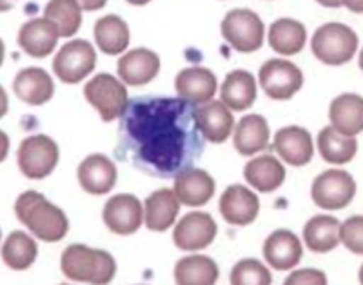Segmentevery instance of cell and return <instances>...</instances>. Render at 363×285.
Returning <instances> with one entry per match:
<instances>
[{
  "label": "cell",
  "mask_w": 363,
  "mask_h": 285,
  "mask_svg": "<svg viewBox=\"0 0 363 285\" xmlns=\"http://www.w3.org/2000/svg\"><path fill=\"white\" fill-rule=\"evenodd\" d=\"M356 189V180L351 173L343 169H329L314 178L311 196L313 202L325 211H338L354 200Z\"/></svg>",
  "instance_id": "cell-9"
},
{
  "label": "cell",
  "mask_w": 363,
  "mask_h": 285,
  "mask_svg": "<svg viewBox=\"0 0 363 285\" xmlns=\"http://www.w3.org/2000/svg\"><path fill=\"white\" fill-rule=\"evenodd\" d=\"M284 285H329V281L320 269H298L287 276Z\"/></svg>",
  "instance_id": "cell-37"
},
{
  "label": "cell",
  "mask_w": 363,
  "mask_h": 285,
  "mask_svg": "<svg viewBox=\"0 0 363 285\" xmlns=\"http://www.w3.org/2000/svg\"><path fill=\"white\" fill-rule=\"evenodd\" d=\"M267 40L272 51L281 57H293L306 48L307 29L294 18H278L269 28Z\"/></svg>",
  "instance_id": "cell-28"
},
{
  "label": "cell",
  "mask_w": 363,
  "mask_h": 285,
  "mask_svg": "<svg viewBox=\"0 0 363 285\" xmlns=\"http://www.w3.org/2000/svg\"><path fill=\"white\" fill-rule=\"evenodd\" d=\"M102 218L115 235H133L144 223V206L135 194H115L104 206Z\"/></svg>",
  "instance_id": "cell-11"
},
{
  "label": "cell",
  "mask_w": 363,
  "mask_h": 285,
  "mask_svg": "<svg viewBox=\"0 0 363 285\" xmlns=\"http://www.w3.org/2000/svg\"><path fill=\"white\" fill-rule=\"evenodd\" d=\"M196 106L178 99H136L129 102L116 153L151 177L169 178L193 167L203 151Z\"/></svg>",
  "instance_id": "cell-1"
},
{
  "label": "cell",
  "mask_w": 363,
  "mask_h": 285,
  "mask_svg": "<svg viewBox=\"0 0 363 285\" xmlns=\"http://www.w3.org/2000/svg\"><path fill=\"white\" fill-rule=\"evenodd\" d=\"M233 138H235V147L240 155L252 157L269 147L271 128L262 115H247L236 124Z\"/></svg>",
  "instance_id": "cell-25"
},
{
  "label": "cell",
  "mask_w": 363,
  "mask_h": 285,
  "mask_svg": "<svg viewBox=\"0 0 363 285\" xmlns=\"http://www.w3.org/2000/svg\"><path fill=\"white\" fill-rule=\"evenodd\" d=\"M60 269L73 281L91 285H108L116 274V262L108 251L73 244L62 252Z\"/></svg>",
  "instance_id": "cell-3"
},
{
  "label": "cell",
  "mask_w": 363,
  "mask_h": 285,
  "mask_svg": "<svg viewBox=\"0 0 363 285\" xmlns=\"http://www.w3.org/2000/svg\"><path fill=\"white\" fill-rule=\"evenodd\" d=\"M13 91L28 106H44L53 99L55 82L42 67H24L13 80Z\"/></svg>",
  "instance_id": "cell-22"
},
{
  "label": "cell",
  "mask_w": 363,
  "mask_h": 285,
  "mask_svg": "<svg viewBox=\"0 0 363 285\" xmlns=\"http://www.w3.org/2000/svg\"><path fill=\"white\" fill-rule=\"evenodd\" d=\"M330 125L343 135L356 137L363 131V96L356 93H342L330 102Z\"/></svg>",
  "instance_id": "cell-26"
},
{
  "label": "cell",
  "mask_w": 363,
  "mask_h": 285,
  "mask_svg": "<svg viewBox=\"0 0 363 285\" xmlns=\"http://www.w3.org/2000/svg\"><path fill=\"white\" fill-rule=\"evenodd\" d=\"M215 189V178L211 177L206 169H200V167H187V169L180 171L174 177L173 191L177 193L182 206H206L213 199Z\"/></svg>",
  "instance_id": "cell-18"
},
{
  "label": "cell",
  "mask_w": 363,
  "mask_h": 285,
  "mask_svg": "<svg viewBox=\"0 0 363 285\" xmlns=\"http://www.w3.org/2000/svg\"><path fill=\"white\" fill-rule=\"evenodd\" d=\"M125 2H129L131 6H145L149 4L151 0H125Z\"/></svg>",
  "instance_id": "cell-45"
},
{
  "label": "cell",
  "mask_w": 363,
  "mask_h": 285,
  "mask_svg": "<svg viewBox=\"0 0 363 285\" xmlns=\"http://www.w3.org/2000/svg\"><path fill=\"white\" fill-rule=\"evenodd\" d=\"M342 4L345 6L349 11L363 13V0H342Z\"/></svg>",
  "instance_id": "cell-41"
},
{
  "label": "cell",
  "mask_w": 363,
  "mask_h": 285,
  "mask_svg": "<svg viewBox=\"0 0 363 285\" xmlns=\"http://www.w3.org/2000/svg\"><path fill=\"white\" fill-rule=\"evenodd\" d=\"M359 38L352 28L340 22H329L314 31L311 50L314 57L327 66H343L354 58Z\"/></svg>",
  "instance_id": "cell-4"
},
{
  "label": "cell",
  "mask_w": 363,
  "mask_h": 285,
  "mask_svg": "<svg viewBox=\"0 0 363 285\" xmlns=\"http://www.w3.org/2000/svg\"><path fill=\"white\" fill-rule=\"evenodd\" d=\"M265 262L277 271H289L300 264L303 257L301 242L293 231L278 229L271 233L264 242Z\"/></svg>",
  "instance_id": "cell-21"
},
{
  "label": "cell",
  "mask_w": 363,
  "mask_h": 285,
  "mask_svg": "<svg viewBox=\"0 0 363 285\" xmlns=\"http://www.w3.org/2000/svg\"><path fill=\"white\" fill-rule=\"evenodd\" d=\"M272 149L289 166H307L314 157L313 135L300 125H287L277 131Z\"/></svg>",
  "instance_id": "cell-13"
},
{
  "label": "cell",
  "mask_w": 363,
  "mask_h": 285,
  "mask_svg": "<svg viewBox=\"0 0 363 285\" xmlns=\"http://www.w3.org/2000/svg\"><path fill=\"white\" fill-rule=\"evenodd\" d=\"M318 4L323 6V8H330V9H336V8H342V0H316Z\"/></svg>",
  "instance_id": "cell-42"
},
{
  "label": "cell",
  "mask_w": 363,
  "mask_h": 285,
  "mask_svg": "<svg viewBox=\"0 0 363 285\" xmlns=\"http://www.w3.org/2000/svg\"><path fill=\"white\" fill-rule=\"evenodd\" d=\"M196 122L203 138L213 144H222L235 133V116L222 100L196 106Z\"/></svg>",
  "instance_id": "cell-20"
},
{
  "label": "cell",
  "mask_w": 363,
  "mask_h": 285,
  "mask_svg": "<svg viewBox=\"0 0 363 285\" xmlns=\"http://www.w3.org/2000/svg\"><path fill=\"white\" fill-rule=\"evenodd\" d=\"M262 89L272 100H291L303 86V73L285 58H271L258 73Z\"/></svg>",
  "instance_id": "cell-10"
},
{
  "label": "cell",
  "mask_w": 363,
  "mask_h": 285,
  "mask_svg": "<svg viewBox=\"0 0 363 285\" xmlns=\"http://www.w3.org/2000/svg\"><path fill=\"white\" fill-rule=\"evenodd\" d=\"M9 145H11V142H9V137L6 135L2 129H0V164L8 158L9 155Z\"/></svg>",
  "instance_id": "cell-39"
},
{
  "label": "cell",
  "mask_w": 363,
  "mask_h": 285,
  "mask_svg": "<svg viewBox=\"0 0 363 285\" xmlns=\"http://www.w3.org/2000/svg\"><path fill=\"white\" fill-rule=\"evenodd\" d=\"M0 238H2V233H0Z\"/></svg>",
  "instance_id": "cell-49"
},
{
  "label": "cell",
  "mask_w": 363,
  "mask_h": 285,
  "mask_svg": "<svg viewBox=\"0 0 363 285\" xmlns=\"http://www.w3.org/2000/svg\"><path fill=\"white\" fill-rule=\"evenodd\" d=\"M340 240L354 255H363V216H351L340 228Z\"/></svg>",
  "instance_id": "cell-36"
},
{
  "label": "cell",
  "mask_w": 363,
  "mask_h": 285,
  "mask_svg": "<svg viewBox=\"0 0 363 285\" xmlns=\"http://www.w3.org/2000/svg\"><path fill=\"white\" fill-rule=\"evenodd\" d=\"M222 37L240 53H255L265 42V26L251 9H233L223 17Z\"/></svg>",
  "instance_id": "cell-6"
},
{
  "label": "cell",
  "mask_w": 363,
  "mask_h": 285,
  "mask_svg": "<svg viewBox=\"0 0 363 285\" xmlns=\"http://www.w3.org/2000/svg\"><path fill=\"white\" fill-rule=\"evenodd\" d=\"M174 89L182 100L193 106H202L215 100L216 91H218V80H216V74L207 67H186L177 74Z\"/></svg>",
  "instance_id": "cell-14"
},
{
  "label": "cell",
  "mask_w": 363,
  "mask_h": 285,
  "mask_svg": "<svg viewBox=\"0 0 363 285\" xmlns=\"http://www.w3.org/2000/svg\"><path fill=\"white\" fill-rule=\"evenodd\" d=\"M358 64H359V69L363 71V48L362 51H359V58H358Z\"/></svg>",
  "instance_id": "cell-46"
},
{
  "label": "cell",
  "mask_w": 363,
  "mask_h": 285,
  "mask_svg": "<svg viewBox=\"0 0 363 285\" xmlns=\"http://www.w3.org/2000/svg\"><path fill=\"white\" fill-rule=\"evenodd\" d=\"M95 35L96 48L106 55H124L129 48L131 33H129V26L124 18L118 15H106L99 18L93 29Z\"/></svg>",
  "instance_id": "cell-29"
},
{
  "label": "cell",
  "mask_w": 363,
  "mask_h": 285,
  "mask_svg": "<svg viewBox=\"0 0 363 285\" xmlns=\"http://www.w3.org/2000/svg\"><path fill=\"white\" fill-rule=\"evenodd\" d=\"M58 38H60V33L57 26L50 18L40 17L31 18L21 26L17 42L18 48L29 57L45 58L57 50Z\"/></svg>",
  "instance_id": "cell-15"
},
{
  "label": "cell",
  "mask_w": 363,
  "mask_h": 285,
  "mask_svg": "<svg viewBox=\"0 0 363 285\" xmlns=\"http://www.w3.org/2000/svg\"><path fill=\"white\" fill-rule=\"evenodd\" d=\"M15 215L42 242H60L69 231L66 213L38 191H26L15 202Z\"/></svg>",
  "instance_id": "cell-2"
},
{
  "label": "cell",
  "mask_w": 363,
  "mask_h": 285,
  "mask_svg": "<svg viewBox=\"0 0 363 285\" xmlns=\"http://www.w3.org/2000/svg\"><path fill=\"white\" fill-rule=\"evenodd\" d=\"M84 11H99L108 4V0H79Z\"/></svg>",
  "instance_id": "cell-38"
},
{
  "label": "cell",
  "mask_w": 363,
  "mask_h": 285,
  "mask_svg": "<svg viewBox=\"0 0 363 285\" xmlns=\"http://www.w3.org/2000/svg\"><path fill=\"white\" fill-rule=\"evenodd\" d=\"M218 276V265L206 255H191L174 265L177 285H215Z\"/></svg>",
  "instance_id": "cell-30"
},
{
  "label": "cell",
  "mask_w": 363,
  "mask_h": 285,
  "mask_svg": "<svg viewBox=\"0 0 363 285\" xmlns=\"http://www.w3.org/2000/svg\"><path fill=\"white\" fill-rule=\"evenodd\" d=\"M15 4H17V0H0V13L9 11Z\"/></svg>",
  "instance_id": "cell-43"
},
{
  "label": "cell",
  "mask_w": 363,
  "mask_h": 285,
  "mask_svg": "<svg viewBox=\"0 0 363 285\" xmlns=\"http://www.w3.org/2000/svg\"><path fill=\"white\" fill-rule=\"evenodd\" d=\"M318 151L329 164L343 166V164H349L358 153V140L356 137L343 135L333 125H327L318 135Z\"/></svg>",
  "instance_id": "cell-31"
},
{
  "label": "cell",
  "mask_w": 363,
  "mask_h": 285,
  "mask_svg": "<svg viewBox=\"0 0 363 285\" xmlns=\"http://www.w3.org/2000/svg\"><path fill=\"white\" fill-rule=\"evenodd\" d=\"M82 11L79 0H50L44 9V17L57 26L60 37L71 38L79 33L82 26Z\"/></svg>",
  "instance_id": "cell-34"
},
{
  "label": "cell",
  "mask_w": 363,
  "mask_h": 285,
  "mask_svg": "<svg viewBox=\"0 0 363 285\" xmlns=\"http://www.w3.org/2000/svg\"><path fill=\"white\" fill-rule=\"evenodd\" d=\"M96 66V51L91 42L74 38L66 42L53 58V73L64 84H79L87 79Z\"/></svg>",
  "instance_id": "cell-8"
},
{
  "label": "cell",
  "mask_w": 363,
  "mask_h": 285,
  "mask_svg": "<svg viewBox=\"0 0 363 285\" xmlns=\"http://www.w3.org/2000/svg\"><path fill=\"white\" fill-rule=\"evenodd\" d=\"M272 274L262 262L245 258L240 260L231 271V285H271Z\"/></svg>",
  "instance_id": "cell-35"
},
{
  "label": "cell",
  "mask_w": 363,
  "mask_h": 285,
  "mask_svg": "<svg viewBox=\"0 0 363 285\" xmlns=\"http://www.w3.org/2000/svg\"><path fill=\"white\" fill-rule=\"evenodd\" d=\"M359 284L363 285V265H362V267H359Z\"/></svg>",
  "instance_id": "cell-47"
},
{
  "label": "cell",
  "mask_w": 363,
  "mask_h": 285,
  "mask_svg": "<svg viewBox=\"0 0 363 285\" xmlns=\"http://www.w3.org/2000/svg\"><path fill=\"white\" fill-rule=\"evenodd\" d=\"M285 167L277 157L262 155L245 164L244 177L251 187L260 193H272L285 182Z\"/></svg>",
  "instance_id": "cell-27"
},
{
  "label": "cell",
  "mask_w": 363,
  "mask_h": 285,
  "mask_svg": "<svg viewBox=\"0 0 363 285\" xmlns=\"http://www.w3.org/2000/svg\"><path fill=\"white\" fill-rule=\"evenodd\" d=\"M180 213V200L173 189H158L144 203V223L149 231L164 233L174 225Z\"/></svg>",
  "instance_id": "cell-23"
},
{
  "label": "cell",
  "mask_w": 363,
  "mask_h": 285,
  "mask_svg": "<svg viewBox=\"0 0 363 285\" xmlns=\"http://www.w3.org/2000/svg\"><path fill=\"white\" fill-rule=\"evenodd\" d=\"M77 174H79L80 187L86 193L100 196V194H108L115 187L118 171L111 158L102 153H95L84 158Z\"/></svg>",
  "instance_id": "cell-19"
},
{
  "label": "cell",
  "mask_w": 363,
  "mask_h": 285,
  "mask_svg": "<svg viewBox=\"0 0 363 285\" xmlns=\"http://www.w3.org/2000/svg\"><path fill=\"white\" fill-rule=\"evenodd\" d=\"M4 58H6V46H4V40L0 38V66L4 64Z\"/></svg>",
  "instance_id": "cell-44"
},
{
  "label": "cell",
  "mask_w": 363,
  "mask_h": 285,
  "mask_svg": "<svg viewBox=\"0 0 363 285\" xmlns=\"http://www.w3.org/2000/svg\"><path fill=\"white\" fill-rule=\"evenodd\" d=\"M38 257V245L28 233L13 231L2 245V260L13 271H26L35 264Z\"/></svg>",
  "instance_id": "cell-33"
},
{
  "label": "cell",
  "mask_w": 363,
  "mask_h": 285,
  "mask_svg": "<svg viewBox=\"0 0 363 285\" xmlns=\"http://www.w3.org/2000/svg\"><path fill=\"white\" fill-rule=\"evenodd\" d=\"M9 111V96L4 87L0 86V120L4 118Z\"/></svg>",
  "instance_id": "cell-40"
},
{
  "label": "cell",
  "mask_w": 363,
  "mask_h": 285,
  "mask_svg": "<svg viewBox=\"0 0 363 285\" xmlns=\"http://www.w3.org/2000/svg\"><path fill=\"white\" fill-rule=\"evenodd\" d=\"M340 223L338 218L329 215L313 216L303 228V240L313 252H329L340 245Z\"/></svg>",
  "instance_id": "cell-32"
},
{
  "label": "cell",
  "mask_w": 363,
  "mask_h": 285,
  "mask_svg": "<svg viewBox=\"0 0 363 285\" xmlns=\"http://www.w3.org/2000/svg\"><path fill=\"white\" fill-rule=\"evenodd\" d=\"M84 96L99 111L104 122L122 118L129 106L125 84L109 73H99L89 79L84 87Z\"/></svg>",
  "instance_id": "cell-5"
},
{
  "label": "cell",
  "mask_w": 363,
  "mask_h": 285,
  "mask_svg": "<svg viewBox=\"0 0 363 285\" xmlns=\"http://www.w3.org/2000/svg\"><path fill=\"white\" fill-rule=\"evenodd\" d=\"M220 213L227 223L244 228V225L255 222L260 213V200L255 191L235 184L223 191L222 199H220Z\"/></svg>",
  "instance_id": "cell-16"
},
{
  "label": "cell",
  "mask_w": 363,
  "mask_h": 285,
  "mask_svg": "<svg viewBox=\"0 0 363 285\" xmlns=\"http://www.w3.org/2000/svg\"><path fill=\"white\" fill-rule=\"evenodd\" d=\"M216 233L218 225L213 216L203 211H193L174 225L173 240L182 251H202L215 242Z\"/></svg>",
  "instance_id": "cell-12"
},
{
  "label": "cell",
  "mask_w": 363,
  "mask_h": 285,
  "mask_svg": "<svg viewBox=\"0 0 363 285\" xmlns=\"http://www.w3.org/2000/svg\"><path fill=\"white\" fill-rule=\"evenodd\" d=\"M60 158L57 142L48 135H29L21 142L17 164L21 173L29 180H42L55 171Z\"/></svg>",
  "instance_id": "cell-7"
},
{
  "label": "cell",
  "mask_w": 363,
  "mask_h": 285,
  "mask_svg": "<svg viewBox=\"0 0 363 285\" xmlns=\"http://www.w3.org/2000/svg\"><path fill=\"white\" fill-rule=\"evenodd\" d=\"M60 285H69V284H60Z\"/></svg>",
  "instance_id": "cell-48"
},
{
  "label": "cell",
  "mask_w": 363,
  "mask_h": 285,
  "mask_svg": "<svg viewBox=\"0 0 363 285\" xmlns=\"http://www.w3.org/2000/svg\"><path fill=\"white\" fill-rule=\"evenodd\" d=\"M118 79L125 86H145L157 79L160 71V57L147 48L125 51L118 58Z\"/></svg>",
  "instance_id": "cell-17"
},
{
  "label": "cell",
  "mask_w": 363,
  "mask_h": 285,
  "mask_svg": "<svg viewBox=\"0 0 363 285\" xmlns=\"http://www.w3.org/2000/svg\"><path fill=\"white\" fill-rule=\"evenodd\" d=\"M258 96V84L255 74L245 69H235L227 74L220 87V100L231 111H245Z\"/></svg>",
  "instance_id": "cell-24"
}]
</instances>
